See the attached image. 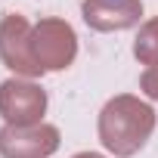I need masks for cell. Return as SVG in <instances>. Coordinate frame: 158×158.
I'll list each match as a JSON object with an SVG mask.
<instances>
[{
	"label": "cell",
	"instance_id": "cell-1",
	"mask_svg": "<svg viewBox=\"0 0 158 158\" xmlns=\"http://www.w3.org/2000/svg\"><path fill=\"white\" fill-rule=\"evenodd\" d=\"M152 130H155V112L136 96H115L99 112V139L118 158L139 152L152 136Z\"/></svg>",
	"mask_w": 158,
	"mask_h": 158
},
{
	"label": "cell",
	"instance_id": "cell-2",
	"mask_svg": "<svg viewBox=\"0 0 158 158\" xmlns=\"http://www.w3.org/2000/svg\"><path fill=\"white\" fill-rule=\"evenodd\" d=\"M31 53L47 71H62L77 56V37L62 19H40L31 28Z\"/></svg>",
	"mask_w": 158,
	"mask_h": 158
},
{
	"label": "cell",
	"instance_id": "cell-3",
	"mask_svg": "<svg viewBox=\"0 0 158 158\" xmlns=\"http://www.w3.org/2000/svg\"><path fill=\"white\" fill-rule=\"evenodd\" d=\"M47 112V93L40 84L25 77H10L0 84V115L13 127H34Z\"/></svg>",
	"mask_w": 158,
	"mask_h": 158
},
{
	"label": "cell",
	"instance_id": "cell-4",
	"mask_svg": "<svg viewBox=\"0 0 158 158\" xmlns=\"http://www.w3.org/2000/svg\"><path fill=\"white\" fill-rule=\"evenodd\" d=\"M0 59L10 71L22 77H40L47 71L31 53V28L19 13H10L0 22Z\"/></svg>",
	"mask_w": 158,
	"mask_h": 158
},
{
	"label": "cell",
	"instance_id": "cell-5",
	"mask_svg": "<svg viewBox=\"0 0 158 158\" xmlns=\"http://www.w3.org/2000/svg\"><path fill=\"white\" fill-rule=\"evenodd\" d=\"M59 149V130L53 124L13 127L0 130V155L3 158H50Z\"/></svg>",
	"mask_w": 158,
	"mask_h": 158
},
{
	"label": "cell",
	"instance_id": "cell-6",
	"mask_svg": "<svg viewBox=\"0 0 158 158\" xmlns=\"http://www.w3.org/2000/svg\"><path fill=\"white\" fill-rule=\"evenodd\" d=\"M84 22L96 31H121L139 22V0H84Z\"/></svg>",
	"mask_w": 158,
	"mask_h": 158
},
{
	"label": "cell",
	"instance_id": "cell-7",
	"mask_svg": "<svg viewBox=\"0 0 158 158\" xmlns=\"http://www.w3.org/2000/svg\"><path fill=\"white\" fill-rule=\"evenodd\" d=\"M133 56H136L143 65L158 68V16L149 19V22L139 28V34H136V40H133Z\"/></svg>",
	"mask_w": 158,
	"mask_h": 158
},
{
	"label": "cell",
	"instance_id": "cell-8",
	"mask_svg": "<svg viewBox=\"0 0 158 158\" xmlns=\"http://www.w3.org/2000/svg\"><path fill=\"white\" fill-rule=\"evenodd\" d=\"M139 87H143L146 96H152V99L158 102V68H149V71L139 77Z\"/></svg>",
	"mask_w": 158,
	"mask_h": 158
},
{
	"label": "cell",
	"instance_id": "cell-9",
	"mask_svg": "<svg viewBox=\"0 0 158 158\" xmlns=\"http://www.w3.org/2000/svg\"><path fill=\"white\" fill-rule=\"evenodd\" d=\"M74 158H106V155H96V152H81V155H74Z\"/></svg>",
	"mask_w": 158,
	"mask_h": 158
}]
</instances>
